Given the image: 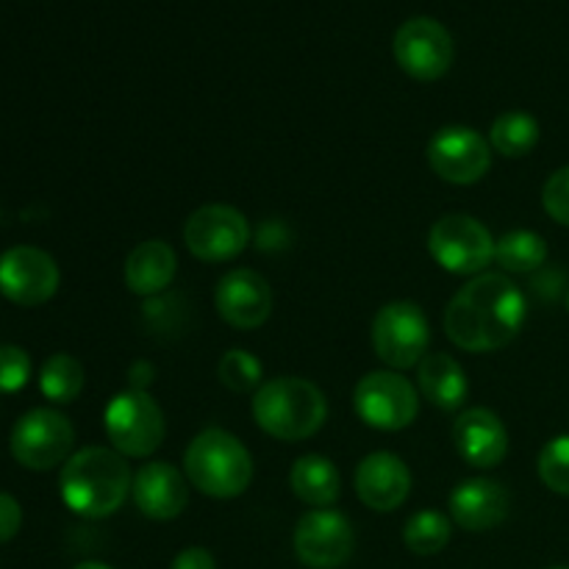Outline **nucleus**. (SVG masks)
Wrapping results in <instances>:
<instances>
[{"label":"nucleus","instance_id":"1","mask_svg":"<svg viewBox=\"0 0 569 569\" xmlns=\"http://www.w3.org/2000/svg\"><path fill=\"white\" fill-rule=\"evenodd\" d=\"M526 317L520 287L500 272H483L453 295L445 309V333L467 353H492L515 342Z\"/></svg>","mask_w":569,"mask_h":569},{"label":"nucleus","instance_id":"3","mask_svg":"<svg viewBox=\"0 0 569 569\" xmlns=\"http://www.w3.org/2000/svg\"><path fill=\"white\" fill-rule=\"evenodd\" d=\"M326 395L306 378H270L253 395L256 426L281 442H300V439L315 437L326 426Z\"/></svg>","mask_w":569,"mask_h":569},{"label":"nucleus","instance_id":"6","mask_svg":"<svg viewBox=\"0 0 569 569\" xmlns=\"http://www.w3.org/2000/svg\"><path fill=\"white\" fill-rule=\"evenodd\" d=\"M428 253L453 276H483L495 261V237L470 214L439 217L428 231Z\"/></svg>","mask_w":569,"mask_h":569},{"label":"nucleus","instance_id":"25","mask_svg":"<svg viewBox=\"0 0 569 569\" xmlns=\"http://www.w3.org/2000/svg\"><path fill=\"white\" fill-rule=\"evenodd\" d=\"M39 389L50 403H72L83 389L81 361L70 353H53L39 372Z\"/></svg>","mask_w":569,"mask_h":569},{"label":"nucleus","instance_id":"12","mask_svg":"<svg viewBox=\"0 0 569 569\" xmlns=\"http://www.w3.org/2000/svg\"><path fill=\"white\" fill-rule=\"evenodd\" d=\"M428 164L442 181L470 187L492 167V144L476 128L448 126L428 142Z\"/></svg>","mask_w":569,"mask_h":569},{"label":"nucleus","instance_id":"36","mask_svg":"<svg viewBox=\"0 0 569 569\" xmlns=\"http://www.w3.org/2000/svg\"><path fill=\"white\" fill-rule=\"evenodd\" d=\"M550 569H569V567H550Z\"/></svg>","mask_w":569,"mask_h":569},{"label":"nucleus","instance_id":"17","mask_svg":"<svg viewBox=\"0 0 569 569\" xmlns=\"http://www.w3.org/2000/svg\"><path fill=\"white\" fill-rule=\"evenodd\" d=\"M411 492V472L400 456L378 450L361 459L356 467V495L361 503L372 511H389L400 509Z\"/></svg>","mask_w":569,"mask_h":569},{"label":"nucleus","instance_id":"20","mask_svg":"<svg viewBox=\"0 0 569 569\" xmlns=\"http://www.w3.org/2000/svg\"><path fill=\"white\" fill-rule=\"evenodd\" d=\"M178 272V256L164 239H148L139 242L137 248L128 253L126 267H122V278L131 295L139 298H159L167 287L172 283Z\"/></svg>","mask_w":569,"mask_h":569},{"label":"nucleus","instance_id":"22","mask_svg":"<svg viewBox=\"0 0 569 569\" xmlns=\"http://www.w3.org/2000/svg\"><path fill=\"white\" fill-rule=\"evenodd\" d=\"M289 483L292 492L303 500L306 506L315 509H331L342 492V476H339L337 465L326 456H300L289 472Z\"/></svg>","mask_w":569,"mask_h":569},{"label":"nucleus","instance_id":"27","mask_svg":"<svg viewBox=\"0 0 569 569\" xmlns=\"http://www.w3.org/2000/svg\"><path fill=\"white\" fill-rule=\"evenodd\" d=\"M217 378H220L222 387L237 395L256 392L261 387V361L248 350L233 348L217 365Z\"/></svg>","mask_w":569,"mask_h":569},{"label":"nucleus","instance_id":"19","mask_svg":"<svg viewBox=\"0 0 569 569\" xmlns=\"http://www.w3.org/2000/svg\"><path fill=\"white\" fill-rule=\"evenodd\" d=\"M453 445L470 467L492 470L509 453V431L492 409H467L453 426Z\"/></svg>","mask_w":569,"mask_h":569},{"label":"nucleus","instance_id":"28","mask_svg":"<svg viewBox=\"0 0 569 569\" xmlns=\"http://www.w3.org/2000/svg\"><path fill=\"white\" fill-rule=\"evenodd\" d=\"M539 478L550 492L569 498V433L545 445L539 453Z\"/></svg>","mask_w":569,"mask_h":569},{"label":"nucleus","instance_id":"16","mask_svg":"<svg viewBox=\"0 0 569 569\" xmlns=\"http://www.w3.org/2000/svg\"><path fill=\"white\" fill-rule=\"evenodd\" d=\"M189 478L170 461H150L133 476V503L148 520L167 522L183 515L189 503Z\"/></svg>","mask_w":569,"mask_h":569},{"label":"nucleus","instance_id":"23","mask_svg":"<svg viewBox=\"0 0 569 569\" xmlns=\"http://www.w3.org/2000/svg\"><path fill=\"white\" fill-rule=\"evenodd\" d=\"M539 142V122L528 111H506L492 122L489 144L506 159H522Z\"/></svg>","mask_w":569,"mask_h":569},{"label":"nucleus","instance_id":"15","mask_svg":"<svg viewBox=\"0 0 569 569\" xmlns=\"http://www.w3.org/2000/svg\"><path fill=\"white\" fill-rule=\"evenodd\" d=\"M217 315L239 331L264 326L272 315V292L264 276L253 270H231L214 289Z\"/></svg>","mask_w":569,"mask_h":569},{"label":"nucleus","instance_id":"14","mask_svg":"<svg viewBox=\"0 0 569 569\" xmlns=\"http://www.w3.org/2000/svg\"><path fill=\"white\" fill-rule=\"evenodd\" d=\"M356 537L348 517L333 509H315L295 528V553L311 569H339L353 556Z\"/></svg>","mask_w":569,"mask_h":569},{"label":"nucleus","instance_id":"2","mask_svg":"<svg viewBox=\"0 0 569 569\" xmlns=\"http://www.w3.org/2000/svg\"><path fill=\"white\" fill-rule=\"evenodd\" d=\"M133 487L126 456L109 448H83L64 461L59 476L61 500L87 520L111 517L128 500Z\"/></svg>","mask_w":569,"mask_h":569},{"label":"nucleus","instance_id":"35","mask_svg":"<svg viewBox=\"0 0 569 569\" xmlns=\"http://www.w3.org/2000/svg\"><path fill=\"white\" fill-rule=\"evenodd\" d=\"M567 311H569V289H567Z\"/></svg>","mask_w":569,"mask_h":569},{"label":"nucleus","instance_id":"34","mask_svg":"<svg viewBox=\"0 0 569 569\" xmlns=\"http://www.w3.org/2000/svg\"><path fill=\"white\" fill-rule=\"evenodd\" d=\"M72 569H111L109 565H100V561H83V565H76Z\"/></svg>","mask_w":569,"mask_h":569},{"label":"nucleus","instance_id":"9","mask_svg":"<svg viewBox=\"0 0 569 569\" xmlns=\"http://www.w3.org/2000/svg\"><path fill=\"white\" fill-rule=\"evenodd\" d=\"M76 445L72 422L56 409H31L11 428L9 448L17 465L26 470H53L64 465Z\"/></svg>","mask_w":569,"mask_h":569},{"label":"nucleus","instance_id":"10","mask_svg":"<svg viewBox=\"0 0 569 569\" xmlns=\"http://www.w3.org/2000/svg\"><path fill=\"white\" fill-rule=\"evenodd\" d=\"M392 53L400 70L417 81H437L453 64V37L433 17H411L395 31Z\"/></svg>","mask_w":569,"mask_h":569},{"label":"nucleus","instance_id":"32","mask_svg":"<svg viewBox=\"0 0 569 569\" xmlns=\"http://www.w3.org/2000/svg\"><path fill=\"white\" fill-rule=\"evenodd\" d=\"M170 569H217V561L206 548H187L172 559Z\"/></svg>","mask_w":569,"mask_h":569},{"label":"nucleus","instance_id":"24","mask_svg":"<svg viewBox=\"0 0 569 569\" xmlns=\"http://www.w3.org/2000/svg\"><path fill=\"white\" fill-rule=\"evenodd\" d=\"M495 261L506 272H533L548 261V242L537 231H509L495 239Z\"/></svg>","mask_w":569,"mask_h":569},{"label":"nucleus","instance_id":"31","mask_svg":"<svg viewBox=\"0 0 569 569\" xmlns=\"http://www.w3.org/2000/svg\"><path fill=\"white\" fill-rule=\"evenodd\" d=\"M22 526V509L11 495L0 492V545H6L9 539L17 537Z\"/></svg>","mask_w":569,"mask_h":569},{"label":"nucleus","instance_id":"7","mask_svg":"<svg viewBox=\"0 0 569 569\" xmlns=\"http://www.w3.org/2000/svg\"><path fill=\"white\" fill-rule=\"evenodd\" d=\"M431 326L426 311L411 300H395L378 309L372 320V348L387 367L411 370L428 356Z\"/></svg>","mask_w":569,"mask_h":569},{"label":"nucleus","instance_id":"21","mask_svg":"<svg viewBox=\"0 0 569 569\" xmlns=\"http://www.w3.org/2000/svg\"><path fill=\"white\" fill-rule=\"evenodd\" d=\"M417 387H420L422 398L428 403L442 411L461 409L467 400V392H470L467 372L448 353H428L417 365Z\"/></svg>","mask_w":569,"mask_h":569},{"label":"nucleus","instance_id":"18","mask_svg":"<svg viewBox=\"0 0 569 569\" xmlns=\"http://www.w3.org/2000/svg\"><path fill=\"white\" fill-rule=\"evenodd\" d=\"M511 495L495 478H470L450 492V517L472 533L492 531L509 517Z\"/></svg>","mask_w":569,"mask_h":569},{"label":"nucleus","instance_id":"11","mask_svg":"<svg viewBox=\"0 0 569 569\" xmlns=\"http://www.w3.org/2000/svg\"><path fill=\"white\" fill-rule=\"evenodd\" d=\"M183 242H187L189 253L200 261H209V264L231 261L250 242L248 217L233 206H200L183 226Z\"/></svg>","mask_w":569,"mask_h":569},{"label":"nucleus","instance_id":"30","mask_svg":"<svg viewBox=\"0 0 569 569\" xmlns=\"http://www.w3.org/2000/svg\"><path fill=\"white\" fill-rule=\"evenodd\" d=\"M542 206L559 226L569 228V167H561L545 181Z\"/></svg>","mask_w":569,"mask_h":569},{"label":"nucleus","instance_id":"4","mask_svg":"<svg viewBox=\"0 0 569 569\" xmlns=\"http://www.w3.org/2000/svg\"><path fill=\"white\" fill-rule=\"evenodd\" d=\"M183 472L198 492L217 500L239 498L253 481V459L233 433L206 428L189 442Z\"/></svg>","mask_w":569,"mask_h":569},{"label":"nucleus","instance_id":"8","mask_svg":"<svg viewBox=\"0 0 569 569\" xmlns=\"http://www.w3.org/2000/svg\"><path fill=\"white\" fill-rule=\"evenodd\" d=\"M353 409L359 420L376 431H403L417 420L420 395L406 376L376 370L356 383Z\"/></svg>","mask_w":569,"mask_h":569},{"label":"nucleus","instance_id":"26","mask_svg":"<svg viewBox=\"0 0 569 569\" xmlns=\"http://www.w3.org/2000/svg\"><path fill=\"white\" fill-rule=\"evenodd\" d=\"M450 520L442 515V511H417V515L409 517L403 528V542L411 553L417 556H437L448 548L450 542Z\"/></svg>","mask_w":569,"mask_h":569},{"label":"nucleus","instance_id":"29","mask_svg":"<svg viewBox=\"0 0 569 569\" xmlns=\"http://www.w3.org/2000/svg\"><path fill=\"white\" fill-rule=\"evenodd\" d=\"M31 378V356L17 345H0V395L20 392Z\"/></svg>","mask_w":569,"mask_h":569},{"label":"nucleus","instance_id":"5","mask_svg":"<svg viewBox=\"0 0 569 569\" xmlns=\"http://www.w3.org/2000/svg\"><path fill=\"white\" fill-rule=\"evenodd\" d=\"M103 426L111 448L126 459H148L161 448L167 433L164 411L142 389L114 395L103 411Z\"/></svg>","mask_w":569,"mask_h":569},{"label":"nucleus","instance_id":"13","mask_svg":"<svg viewBox=\"0 0 569 569\" xmlns=\"http://www.w3.org/2000/svg\"><path fill=\"white\" fill-rule=\"evenodd\" d=\"M59 264L44 250L20 244L0 256V295L17 306H42L59 292Z\"/></svg>","mask_w":569,"mask_h":569},{"label":"nucleus","instance_id":"33","mask_svg":"<svg viewBox=\"0 0 569 569\" xmlns=\"http://www.w3.org/2000/svg\"><path fill=\"white\" fill-rule=\"evenodd\" d=\"M153 365H148V361H137V365H131V370H128V381H131V389H142V392H148V383L153 381Z\"/></svg>","mask_w":569,"mask_h":569}]
</instances>
